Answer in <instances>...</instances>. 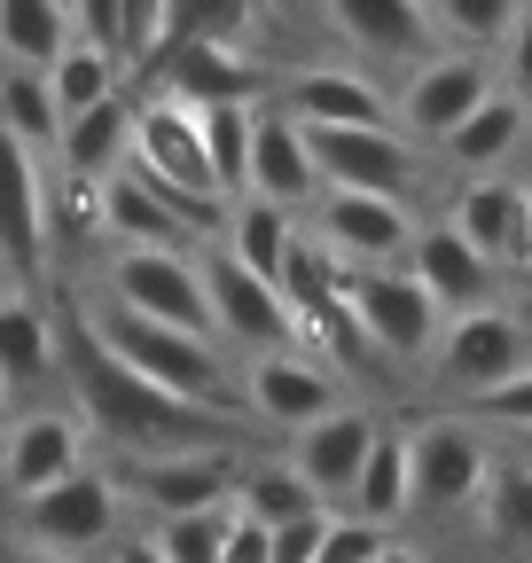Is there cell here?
I'll return each mask as SVG.
<instances>
[{
    "mask_svg": "<svg viewBox=\"0 0 532 563\" xmlns=\"http://www.w3.org/2000/svg\"><path fill=\"white\" fill-rule=\"evenodd\" d=\"M47 243V165L16 133H0V282H32Z\"/></svg>",
    "mask_w": 532,
    "mask_h": 563,
    "instance_id": "cell-18",
    "label": "cell"
},
{
    "mask_svg": "<svg viewBox=\"0 0 532 563\" xmlns=\"http://www.w3.org/2000/svg\"><path fill=\"white\" fill-rule=\"evenodd\" d=\"M196 266H204V298H212V329L228 352H275V344H298V321L282 306V290L266 274L235 266L220 243L196 251Z\"/></svg>",
    "mask_w": 532,
    "mask_h": 563,
    "instance_id": "cell-15",
    "label": "cell"
},
{
    "mask_svg": "<svg viewBox=\"0 0 532 563\" xmlns=\"http://www.w3.org/2000/svg\"><path fill=\"white\" fill-rule=\"evenodd\" d=\"M55 361H63V313L32 282H0V391L32 407L55 384Z\"/></svg>",
    "mask_w": 532,
    "mask_h": 563,
    "instance_id": "cell-19",
    "label": "cell"
},
{
    "mask_svg": "<svg viewBox=\"0 0 532 563\" xmlns=\"http://www.w3.org/2000/svg\"><path fill=\"white\" fill-rule=\"evenodd\" d=\"M212 243H220L235 266H251V274H266V282H282V258H290V243H298V211L266 203V196H235Z\"/></svg>",
    "mask_w": 532,
    "mask_h": 563,
    "instance_id": "cell-27",
    "label": "cell"
},
{
    "mask_svg": "<svg viewBox=\"0 0 532 563\" xmlns=\"http://www.w3.org/2000/svg\"><path fill=\"white\" fill-rule=\"evenodd\" d=\"M399 266H408L423 290H431V306H439L446 321H454V313H478V306H494V298H501V266H486V258L462 243L446 220H423Z\"/></svg>",
    "mask_w": 532,
    "mask_h": 563,
    "instance_id": "cell-21",
    "label": "cell"
},
{
    "mask_svg": "<svg viewBox=\"0 0 532 563\" xmlns=\"http://www.w3.org/2000/svg\"><path fill=\"white\" fill-rule=\"evenodd\" d=\"M376 563H431V555H423V548H408V540H384V555H376Z\"/></svg>",
    "mask_w": 532,
    "mask_h": 563,
    "instance_id": "cell-44",
    "label": "cell"
},
{
    "mask_svg": "<svg viewBox=\"0 0 532 563\" xmlns=\"http://www.w3.org/2000/svg\"><path fill=\"white\" fill-rule=\"evenodd\" d=\"M63 313V361H55V384L71 391V415L87 422V439L110 446V470L125 462H165V454H235L243 422L228 407H188L157 384H142L133 368H118L110 352L95 344V329L71 313Z\"/></svg>",
    "mask_w": 532,
    "mask_h": 563,
    "instance_id": "cell-1",
    "label": "cell"
},
{
    "mask_svg": "<svg viewBox=\"0 0 532 563\" xmlns=\"http://www.w3.org/2000/svg\"><path fill=\"white\" fill-rule=\"evenodd\" d=\"M251 118H258V102H212V110H196V133H204V165H212L220 203H235V196H243V165H251Z\"/></svg>",
    "mask_w": 532,
    "mask_h": 563,
    "instance_id": "cell-33",
    "label": "cell"
},
{
    "mask_svg": "<svg viewBox=\"0 0 532 563\" xmlns=\"http://www.w3.org/2000/svg\"><path fill=\"white\" fill-rule=\"evenodd\" d=\"M149 79V95H173L188 110H212V102H258V63L243 47H220V40H173V47H149L133 63Z\"/></svg>",
    "mask_w": 532,
    "mask_h": 563,
    "instance_id": "cell-17",
    "label": "cell"
},
{
    "mask_svg": "<svg viewBox=\"0 0 532 563\" xmlns=\"http://www.w3.org/2000/svg\"><path fill=\"white\" fill-rule=\"evenodd\" d=\"M71 313L95 329V344L110 352V361L133 368L142 384H157V391H173V399H188V407H228V415H235V352H228V344L188 336V329H165V321H142V313L110 306L102 290L79 298Z\"/></svg>",
    "mask_w": 532,
    "mask_h": 563,
    "instance_id": "cell-2",
    "label": "cell"
},
{
    "mask_svg": "<svg viewBox=\"0 0 532 563\" xmlns=\"http://www.w3.org/2000/svg\"><path fill=\"white\" fill-rule=\"evenodd\" d=\"M501 454H509V462H524V470H532V431H517V439H501Z\"/></svg>",
    "mask_w": 532,
    "mask_h": 563,
    "instance_id": "cell-46",
    "label": "cell"
},
{
    "mask_svg": "<svg viewBox=\"0 0 532 563\" xmlns=\"http://www.w3.org/2000/svg\"><path fill=\"white\" fill-rule=\"evenodd\" d=\"M55 95H47V70H24V63H0V133H16L24 150H47L55 157Z\"/></svg>",
    "mask_w": 532,
    "mask_h": 563,
    "instance_id": "cell-34",
    "label": "cell"
},
{
    "mask_svg": "<svg viewBox=\"0 0 532 563\" xmlns=\"http://www.w3.org/2000/svg\"><path fill=\"white\" fill-rule=\"evenodd\" d=\"M133 173L165 196H188V203H220L212 188V165H204V133H196V110L173 102V95H142L133 102ZM228 211V203H220Z\"/></svg>",
    "mask_w": 532,
    "mask_h": 563,
    "instance_id": "cell-13",
    "label": "cell"
},
{
    "mask_svg": "<svg viewBox=\"0 0 532 563\" xmlns=\"http://www.w3.org/2000/svg\"><path fill=\"white\" fill-rule=\"evenodd\" d=\"M501 87V70H494V55H462V47H439V55H423L408 79H399V95H391V133H408L415 150H439V141L470 118L486 95Z\"/></svg>",
    "mask_w": 532,
    "mask_h": 563,
    "instance_id": "cell-9",
    "label": "cell"
},
{
    "mask_svg": "<svg viewBox=\"0 0 532 563\" xmlns=\"http://www.w3.org/2000/svg\"><path fill=\"white\" fill-rule=\"evenodd\" d=\"M125 87V63L118 55H102V47H87V40H71L55 63H47V95H55V118H79V110H95V102H110Z\"/></svg>",
    "mask_w": 532,
    "mask_h": 563,
    "instance_id": "cell-32",
    "label": "cell"
},
{
    "mask_svg": "<svg viewBox=\"0 0 532 563\" xmlns=\"http://www.w3.org/2000/svg\"><path fill=\"white\" fill-rule=\"evenodd\" d=\"M446 228L470 243L486 266L501 274H524V235H532V180H509V173H486V180H462L454 203H446Z\"/></svg>",
    "mask_w": 532,
    "mask_h": 563,
    "instance_id": "cell-20",
    "label": "cell"
},
{
    "mask_svg": "<svg viewBox=\"0 0 532 563\" xmlns=\"http://www.w3.org/2000/svg\"><path fill=\"white\" fill-rule=\"evenodd\" d=\"M63 47H71V16H63V0H0V63L47 70Z\"/></svg>",
    "mask_w": 532,
    "mask_h": 563,
    "instance_id": "cell-31",
    "label": "cell"
},
{
    "mask_svg": "<svg viewBox=\"0 0 532 563\" xmlns=\"http://www.w3.org/2000/svg\"><path fill=\"white\" fill-rule=\"evenodd\" d=\"M454 415H470L478 431H501V439H517V431H532V361L509 376V384H494V391H478L470 407H454Z\"/></svg>",
    "mask_w": 532,
    "mask_h": 563,
    "instance_id": "cell-37",
    "label": "cell"
},
{
    "mask_svg": "<svg viewBox=\"0 0 532 563\" xmlns=\"http://www.w3.org/2000/svg\"><path fill=\"white\" fill-rule=\"evenodd\" d=\"M524 274H532V235H524Z\"/></svg>",
    "mask_w": 532,
    "mask_h": 563,
    "instance_id": "cell-48",
    "label": "cell"
},
{
    "mask_svg": "<svg viewBox=\"0 0 532 563\" xmlns=\"http://www.w3.org/2000/svg\"><path fill=\"white\" fill-rule=\"evenodd\" d=\"M63 16H71V40L102 47L125 63V16H118V0H63Z\"/></svg>",
    "mask_w": 532,
    "mask_h": 563,
    "instance_id": "cell-38",
    "label": "cell"
},
{
    "mask_svg": "<svg viewBox=\"0 0 532 563\" xmlns=\"http://www.w3.org/2000/svg\"><path fill=\"white\" fill-rule=\"evenodd\" d=\"M157 540L165 563H220V540H228V509H204V517H173V525H142Z\"/></svg>",
    "mask_w": 532,
    "mask_h": 563,
    "instance_id": "cell-36",
    "label": "cell"
},
{
    "mask_svg": "<svg viewBox=\"0 0 532 563\" xmlns=\"http://www.w3.org/2000/svg\"><path fill=\"white\" fill-rule=\"evenodd\" d=\"M321 532H329V509L321 517H298V525H275V532H266V563H313L321 555Z\"/></svg>",
    "mask_w": 532,
    "mask_h": 563,
    "instance_id": "cell-40",
    "label": "cell"
},
{
    "mask_svg": "<svg viewBox=\"0 0 532 563\" xmlns=\"http://www.w3.org/2000/svg\"><path fill=\"white\" fill-rule=\"evenodd\" d=\"M16 532L24 548H47V555H102L118 532H125V501H118V477L110 470H79V477H63L47 493H32V501H16Z\"/></svg>",
    "mask_w": 532,
    "mask_h": 563,
    "instance_id": "cell-8",
    "label": "cell"
},
{
    "mask_svg": "<svg viewBox=\"0 0 532 563\" xmlns=\"http://www.w3.org/2000/svg\"><path fill=\"white\" fill-rule=\"evenodd\" d=\"M235 517H251V525H298V517H321V501H313V485L290 470V462H251V470H235V501H228Z\"/></svg>",
    "mask_w": 532,
    "mask_h": 563,
    "instance_id": "cell-29",
    "label": "cell"
},
{
    "mask_svg": "<svg viewBox=\"0 0 532 563\" xmlns=\"http://www.w3.org/2000/svg\"><path fill=\"white\" fill-rule=\"evenodd\" d=\"M321 188H361V196H391L408 203L423 188V150L391 125H298Z\"/></svg>",
    "mask_w": 532,
    "mask_h": 563,
    "instance_id": "cell-10",
    "label": "cell"
},
{
    "mask_svg": "<svg viewBox=\"0 0 532 563\" xmlns=\"http://www.w3.org/2000/svg\"><path fill=\"white\" fill-rule=\"evenodd\" d=\"M125 157H133V95L125 87L110 102H95V110H79V118L55 125V173L63 180L102 188L110 173H125Z\"/></svg>",
    "mask_w": 532,
    "mask_h": 563,
    "instance_id": "cell-26",
    "label": "cell"
},
{
    "mask_svg": "<svg viewBox=\"0 0 532 563\" xmlns=\"http://www.w3.org/2000/svg\"><path fill=\"white\" fill-rule=\"evenodd\" d=\"M87 462H95V439H87V422L71 415V399H63V407L32 399V407L9 415V439H0V493L32 501V493L79 477Z\"/></svg>",
    "mask_w": 532,
    "mask_h": 563,
    "instance_id": "cell-12",
    "label": "cell"
},
{
    "mask_svg": "<svg viewBox=\"0 0 532 563\" xmlns=\"http://www.w3.org/2000/svg\"><path fill=\"white\" fill-rule=\"evenodd\" d=\"M110 563H165V555H157L149 532H118V540H110Z\"/></svg>",
    "mask_w": 532,
    "mask_h": 563,
    "instance_id": "cell-43",
    "label": "cell"
},
{
    "mask_svg": "<svg viewBox=\"0 0 532 563\" xmlns=\"http://www.w3.org/2000/svg\"><path fill=\"white\" fill-rule=\"evenodd\" d=\"M275 110L298 125H391V87L368 79L361 63H313L282 87Z\"/></svg>",
    "mask_w": 532,
    "mask_h": 563,
    "instance_id": "cell-23",
    "label": "cell"
},
{
    "mask_svg": "<svg viewBox=\"0 0 532 563\" xmlns=\"http://www.w3.org/2000/svg\"><path fill=\"white\" fill-rule=\"evenodd\" d=\"M9 415H16V399H9V391H0V439H9Z\"/></svg>",
    "mask_w": 532,
    "mask_h": 563,
    "instance_id": "cell-47",
    "label": "cell"
},
{
    "mask_svg": "<svg viewBox=\"0 0 532 563\" xmlns=\"http://www.w3.org/2000/svg\"><path fill=\"white\" fill-rule=\"evenodd\" d=\"M478 517H486V532H494L509 555H532V470H524V462L494 454V477H486V493H478Z\"/></svg>",
    "mask_w": 532,
    "mask_h": 563,
    "instance_id": "cell-35",
    "label": "cell"
},
{
    "mask_svg": "<svg viewBox=\"0 0 532 563\" xmlns=\"http://www.w3.org/2000/svg\"><path fill=\"white\" fill-rule=\"evenodd\" d=\"M337 517H361L376 532L408 525V431H391V422L376 431V446H368V462H361V477H353V493H345Z\"/></svg>",
    "mask_w": 532,
    "mask_h": 563,
    "instance_id": "cell-28",
    "label": "cell"
},
{
    "mask_svg": "<svg viewBox=\"0 0 532 563\" xmlns=\"http://www.w3.org/2000/svg\"><path fill=\"white\" fill-rule=\"evenodd\" d=\"M494 477V439L470 415H423L408 431V517H462L478 509V493Z\"/></svg>",
    "mask_w": 532,
    "mask_h": 563,
    "instance_id": "cell-4",
    "label": "cell"
},
{
    "mask_svg": "<svg viewBox=\"0 0 532 563\" xmlns=\"http://www.w3.org/2000/svg\"><path fill=\"white\" fill-rule=\"evenodd\" d=\"M384 540H391V532H376V525H361V517H329V532H321V555H313V563H376V555H384Z\"/></svg>",
    "mask_w": 532,
    "mask_h": 563,
    "instance_id": "cell-39",
    "label": "cell"
},
{
    "mask_svg": "<svg viewBox=\"0 0 532 563\" xmlns=\"http://www.w3.org/2000/svg\"><path fill=\"white\" fill-rule=\"evenodd\" d=\"M235 454H165V462H125L110 470L118 477V501L142 509L149 525H173V517H204V509H228L235 501Z\"/></svg>",
    "mask_w": 532,
    "mask_h": 563,
    "instance_id": "cell-14",
    "label": "cell"
},
{
    "mask_svg": "<svg viewBox=\"0 0 532 563\" xmlns=\"http://www.w3.org/2000/svg\"><path fill=\"white\" fill-rule=\"evenodd\" d=\"M220 563H266V525L235 517L228 509V540H220Z\"/></svg>",
    "mask_w": 532,
    "mask_h": 563,
    "instance_id": "cell-42",
    "label": "cell"
},
{
    "mask_svg": "<svg viewBox=\"0 0 532 563\" xmlns=\"http://www.w3.org/2000/svg\"><path fill=\"white\" fill-rule=\"evenodd\" d=\"M196 251H204V243H196ZM196 251H110L102 298L125 306V313H142V321H165V329H188V336H212L220 344Z\"/></svg>",
    "mask_w": 532,
    "mask_h": 563,
    "instance_id": "cell-7",
    "label": "cell"
},
{
    "mask_svg": "<svg viewBox=\"0 0 532 563\" xmlns=\"http://www.w3.org/2000/svg\"><path fill=\"white\" fill-rule=\"evenodd\" d=\"M423 9H431V32L454 40L462 55H501L532 0H423Z\"/></svg>",
    "mask_w": 532,
    "mask_h": 563,
    "instance_id": "cell-30",
    "label": "cell"
},
{
    "mask_svg": "<svg viewBox=\"0 0 532 563\" xmlns=\"http://www.w3.org/2000/svg\"><path fill=\"white\" fill-rule=\"evenodd\" d=\"M524 141H532V95H517L509 79L470 110V118H462L446 141H439V157L454 165V173H470V180H486V173H501L517 150H524Z\"/></svg>",
    "mask_w": 532,
    "mask_h": 563,
    "instance_id": "cell-25",
    "label": "cell"
},
{
    "mask_svg": "<svg viewBox=\"0 0 532 563\" xmlns=\"http://www.w3.org/2000/svg\"><path fill=\"white\" fill-rule=\"evenodd\" d=\"M243 196H266V203H282V211H306V203L321 196V173H313L306 133H298V118H282L275 102H258V118H251Z\"/></svg>",
    "mask_w": 532,
    "mask_h": 563,
    "instance_id": "cell-24",
    "label": "cell"
},
{
    "mask_svg": "<svg viewBox=\"0 0 532 563\" xmlns=\"http://www.w3.org/2000/svg\"><path fill=\"white\" fill-rule=\"evenodd\" d=\"M321 16L337 24V40L361 55V63H423L439 55V32H431V9L423 0H321Z\"/></svg>",
    "mask_w": 532,
    "mask_h": 563,
    "instance_id": "cell-22",
    "label": "cell"
},
{
    "mask_svg": "<svg viewBox=\"0 0 532 563\" xmlns=\"http://www.w3.org/2000/svg\"><path fill=\"white\" fill-rule=\"evenodd\" d=\"M235 384H243V407H251V422H266V431H298V422H313V415H329L345 399V376L329 368V352H313V344H275V352H251V361L235 368Z\"/></svg>",
    "mask_w": 532,
    "mask_h": 563,
    "instance_id": "cell-11",
    "label": "cell"
},
{
    "mask_svg": "<svg viewBox=\"0 0 532 563\" xmlns=\"http://www.w3.org/2000/svg\"><path fill=\"white\" fill-rule=\"evenodd\" d=\"M376 431H384V422H376L361 399H337L329 415L298 422L290 446H282V462L313 485V501L337 517V509H345V493H353V477H361V462H368V446H376Z\"/></svg>",
    "mask_w": 532,
    "mask_h": 563,
    "instance_id": "cell-16",
    "label": "cell"
},
{
    "mask_svg": "<svg viewBox=\"0 0 532 563\" xmlns=\"http://www.w3.org/2000/svg\"><path fill=\"white\" fill-rule=\"evenodd\" d=\"M0 563H71V555H47V548H24V540H16V548L0 555Z\"/></svg>",
    "mask_w": 532,
    "mask_h": 563,
    "instance_id": "cell-45",
    "label": "cell"
},
{
    "mask_svg": "<svg viewBox=\"0 0 532 563\" xmlns=\"http://www.w3.org/2000/svg\"><path fill=\"white\" fill-rule=\"evenodd\" d=\"M118 16H125V70H133V63L157 47V16H165V0H118Z\"/></svg>",
    "mask_w": 532,
    "mask_h": 563,
    "instance_id": "cell-41",
    "label": "cell"
},
{
    "mask_svg": "<svg viewBox=\"0 0 532 563\" xmlns=\"http://www.w3.org/2000/svg\"><path fill=\"white\" fill-rule=\"evenodd\" d=\"M524 361H532V321L494 298V306L454 313V321L439 329V344H431V391H439L446 407H470L478 391L509 384Z\"/></svg>",
    "mask_w": 532,
    "mask_h": 563,
    "instance_id": "cell-5",
    "label": "cell"
},
{
    "mask_svg": "<svg viewBox=\"0 0 532 563\" xmlns=\"http://www.w3.org/2000/svg\"><path fill=\"white\" fill-rule=\"evenodd\" d=\"M415 203H391V196H361V188H321L298 211V235L329 258V266H399L415 243Z\"/></svg>",
    "mask_w": 532,
    "mask_h": 563,
    "instance_id": "cell-6",
    "label": "cell"
},
{
    "mask_svg": "<svg viewBox=\"0 0 532 563\" xmlns=\"http://www.w3.org/2000/svg\"><path fill=\"white\" fill-rule=\"evenodd\" d=\"M337 298L361 329V344L376 352V361H399V368H415L431 361V344L446 329V313L431 306V290L408 274V266H337Z\"/></svg>",
    "mask_w": 532,
    "mask_h": 563,
    "instance_id": "cell-3",
    "label": "cell"
}]
</instances>
